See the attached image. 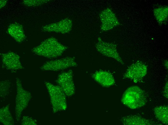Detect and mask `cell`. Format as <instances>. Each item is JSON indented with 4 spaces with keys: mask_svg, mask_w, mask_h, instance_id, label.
<instances>
[{
    "mask_svg": "<svg viewBox=\"0 0 168 125\" xmlns=\"http://www.w3.org/2000/svg\"><path fill=\"white\" fill-rule=\"evenodd\" d=\"M163 94L164 96L167 99H168V82L166 83L164 87L163 91Z\"/></svg>",
    "mask_w": 168,
    "mask_h": 125,
    "instance_id": "obj_18",
    "label": "cell"
},
{
    "mask_svg": "<svg viewBox=\"0 0 168 125\" xmlns=\"http://www.w3.org/2000/svg\"><path fill=\"white\" fill-rule=\"evenodd\" d=\"M0 121L2 124L5 125H14V120L9 110V104L0 109Z\"/></svg>",
    "mask_w": 168,
    "mask_h": 125,
    "instance_id": "obj_14",
    "label": "cell"
},
{
    "mask_svg": "<svg viewBox=\"0 0 168 125\" xmlns=\"http://www.w3.org/2000/svg\"><path fill=\"white\" fill-rule=\"evenodd\" d=\"M6 3V1L4 0H0V8L4 6Z\"/></svg>",
    "mask_w": 168,
    "mask_h": 125,
    "instance_id": "obj_19",
    "label": "cell"
},
{
    "mask_svg": "<svg viewBox=\"0 0 168 125\" xmlns=\"http://www.w3.org/2000/svg\"><path fill=\"white\" fill-rule=\"evenodd\" d=\"M66 47L53 38L47 39L34 47L32 51L35 54L47 58H56L61 56Z\"/></svg>",
    "mask_w": 168,
    "mask_h": 125,
    "instance_id": "obj_1",
    "label": "cell"
},
{
    "mask_svg": "<svg viewBox=\"0 0 168 125\" xmlns=\"http://www.w3.org/2000/svg\"><path fill=\"white\" fill-rule=\"evenodd\" d=\"M77 65L74 58L68 57L48 61L41 67V69L44 71H58Z\"/></svg>",
    "mask_w": 168,
    "mask_h": 125,
    "instance_id": "obj_5",
    "label": "cell"
},
{
    "mask_svg": "<svg viewBox=\"0 0 168 125\" xmlns=\"http://www.w3.org/2000/svg\"><path fill=\"white\" fill-rule=\"evenodd\" d=\"M121 121L123 124L127 125H158L159 124L136 115H130L122 118Z\"/></svg>",
    "mask_w": 168,
    "mask_h": 125,
    "instance_id": "obj_11",
    "label": "cell"
},
{
    "mask_svg": "<svg viewBox=\"0 0 168 125\" xmlns=\"http://www.w3.org/2000/svg\"><path fill=\"white\" fill-rule=\"evenodd\" d=\"M11 82L8 80L0 82V97H3L9 93Z\"/></svg>",
    "mask_w": 168,
    "mask_h": 125,
    "instance_id": "obj_16",
    "label": "cell"
},
{
    "mask_svg": "<svg viewBox=\"0 0 168 125\" xmlns=\"http://www.w3.org/2000/svg\"><path fill=\"white\" fill-rule=\"evenodd\" d=\"M0 56L2 64L6 69L17 70L23 68L20 56L15 53L9 52L1 53Z\"/></svg>",
    "mask_w": 168,
    "mask_h": 125,
    "instance_id": "obj_9",
    "label": "cell"
},
{
    "mask_svg": "<svg viewBox=\"0 0 168 125\" xmlns=\"http://www.w3.org/2000/svg\"><path fill=\"white\" fill-rule=\"evenodd\" d=\"M96 46L97 50L103 55L114 59L122 65L124 64L117 51L115 44L98 39Z\"/></svg>",
    "mask_w": 168,
    "mask_h": 125,
    "instance_id": "obj_8",
    "label": "cell"
},
{
    "mask_svg": "<svg viewBox=\"0 0 168 125\" xmlns=\"http://www.w3.org/2000/svg\"><path fill=\"white\" fill-rule=\"evenodd\" d=\"M56 82L66 96H71L75 93V86L73 80V72L71 70L60 74L57 77Z\"/></svg>",
    "mask_w": 168,
    "mask_h": 125,
    "instance_id": "obj_7",
    "label": "cell"
},
{
    "mask_svg": "<svg viewBox=\"0 0 168 125\" xmlns=\"http://www.w3.org/2000/svg\"><path fill=\"white\" fill-rule=\"evenodd\" d=\"M92 76L96 81L105 87H110L115 83V79L112 74L105 70H101L97 71Z\"/></svg>",
    "mask_w": 168,
    "mask_h": 125,
    "instance_id": "obj_10",
    "label": "cell"
},
{
    "mask_svg": "<svg viewBox=\"0 0 168 125\" xmlns=\"http://www.w3.org/2000/svg\"><path fill=\"white\" fill-rule=\"evenodd\" d=\"M164 67L166 69H168V61L167 60H165L164 62Z\"/></svg>",
    "mask_w": 168,
    "mask_h": 125,
    "instance_id": "obj_20",
    "label": "cell"
},
{
    "mask_svg": "<svg viewBox=\"0 0 168 125\" xmlns=\"http://www.w3.org/2000/svg\"><path fill=\"white\" fill-rule=\"evenodd\" d=\"M10 35L17 42L21 43L26 37L21 26L18 24H13L9 26L8 29Z\"/></svg>",
    "mask_w": 168,
    "mask_h": 125,
    "instance_id": "obj_12",
    "label": "cell"
},
{
    "mask_svg": "<svg viewBox=\"0 0 168 125\" xmlns=\"http://www.w3.org/2000/svg\"><path fill=\"white\" fill-rule=\"evenodd\" d=\"M16 94L15 111L16 119L19 122L22 112L28 106L31 95L30 92L23 88L21 81L18 78H16Z\"/></svg>",
    "mask_w": 168,
    "mask_h": 125,
    "instance_id": "obj_4",
    "label": "cell"
},
{
    "mask_svg": "<svg viewBox=\"0 0 168 125\" xmlns=\"http://www.w3.org/2000/svg\"><path fill=\"white\" fill-rule=\"evenodd\" d=\"M22 125H35L37 124L36 120L28 116H23L21 121Z\"/></svg>",
    "mask_w": 168,
    "mask_h": 125,
    "instance_id": "obj_17",
    "label": "cell"
},
{
    "mask_svg": "<svg viewBox=\"0 0 168 125\" xmlns=\"http://www.w3.org/2000/svg\"><path fill=\"white\" fill-rule=\"evenodd\" d=\"M123 103L132 109L140 108L146 104L147 99L143 91L136 86H131L124 93L121 99Z\"/></svg>",
    "mask_w": 168,
    "mask_h": 125,
    "instance_id": "obj_2",
    "label": "cell"
},
{
    "mask_svg": "<svg viewBox=\"0 0 168 125\" xmlns=\"http://www.w3.org/2000/svg\"><path fill=\"white\" fill-rule=\"evenodd\" d=\"M147 66L141 61H138L130 65L124 74V78L132 80L137 83L141 80L146 75Z\"/></svg>",
    "mask_w": 168,
    "mask_h": 125,
    "instance_id": "obj_6",
    "label": "cell"
},
{
    "mask_svg": "<svg viewBox=\"0 0 168 125\" xmlns=\"http://www.w3.org/2000/svg\"><path fill=\"white\" fill-rule=\"evenodd\" d=\"M45 84L49 95L53 112L65 110L67 107L66 95L61 88L47 81Z\"/></svg>",
    "mask_w": 168,
    "mask_h": 125,
    "instance_id": "obj_3",
    "label": "cell"
},
{
    "mask_svg": "<svg viewBox=\"0 0 168 125\" xmlns=\"http://www.w3.org/2000/svg\"><path fill=\"white\" fill-rule=\"evenodd\" d=\"M154 13L155 18L160 24L166 21L168 17V7L161 6L154 10Z\"/></svg>",
    "mask_w": 168,
    "mask_h": 125,
    "instance_id": "obj_15",
    "label": "cell"
},
{
    "mask_svg": "<svg viewBox=\"0 0 168 125\" xmlns=\"http://www.w3.org/2000/svg\"><path fill=\"white\" fill-rule=\"evenodd\" d=\"M168 106L162 105L155 107L154 109L155 117L162 123L166 125L168 124Z\"/></svg>",
    "mask_w": 168,
    "mask_h": 125,
    "instance_id": "obj_13",
    "label": "cell"
}]
</instances>
